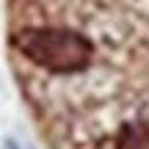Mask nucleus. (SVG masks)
I'll list each match as a JSON object with an SVG mask.
<instances>
[{"mask_svg":"<svg viewBox=\"0 0 149 149\" xmlns=\"http://www.w3.org/2000/svg\"><path fill=\"white\" fill-rule=\"evenodd\" d=\"M8 149H17V144H8Z\"/></svg>","mask_w":149,"mask_h":149,"instance_id":"f03ea898","label":"nucleus"},{"mask_svg":"<svg viewBox=\"0 0 149 149\" xmlns=\"http://www.w3.org/2000/svg\"><path fill=\"white\" fill-rule=\"evenodd\" d=\"M6 58L47 149H149V0H6Z\"/></svg>","mask_w":149,"mask_h":149,"instance_id":"f257e3e1","label":"nucleus"}]
</instances>
